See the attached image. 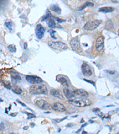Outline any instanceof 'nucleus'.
Returning a JSON list of instances; mask_svg holds the SVG:
<instances>
[{
	"instance_id": "obj_29",
	"label": "nucleus",
	"mask_w": 119,
	"mask_h": 134,
	"mask_svg": "<svg viewBox=\"0 0 119 134\" xmlns=\"http://www.w3.org/2000/svg\"><path fill=\"white\" fill-rule=\"evenodd\" d=\"M84 80H85V81H86V82H87L90 83V84H92V85H93V86H95V82H94L91 81V80H87V79H84Z\"/></svg>"
},
{
	"instance_id": "obj_5",
	"label": "nucleus",
	"mask_w": 119,
	"mask_h": 134,
	"mask_svg": "<svg viewBox=\"0 0 119 134\" xmlns=\"http://www.w3.org/2000/svg\"><path fill=\"white\" fill-rule=\"evenodd\" d=\"M70 45L71 48L72 49L78 53H80L82 51L81 47H80V41H79V37H76L74 38H72L70 42Z\"/></svg>"
},
{
	"instance_id": "obj_22",
	"label": "nucleus",
	"mask_w": 119,
	"mask_h": 134,
	"mask_svg": "<svg viewBox=\"0 0 119 134\" xmlns=\"http://www.w3.org/2000/svg\"><path fill=\"white\" fill-rule=\"evenodd\" d=\"M8 49L11 53H16V48L13 45H9L8 46Z\"/></svg>"
},
{
	"instance_id": "obj_12",
	"label": "nucleus",
	"mask_w": 119,
	"mask_h": 134,
	"mask_svg": "<svg viewBox=\"0 0 119 134\" xmlns=\"http://www.w3.org/2000/svg\"><path fill=\"white\" fill-rule=\"evenodd\" d=\"M56 80H57V81H58V82L61 83L62 85H64V86H66V87L67 88L69 86L68 80H67V79H66L63 75H57V78H56Z\"/></svg>"
},
{
	"instance_id": "obj_6",
	"label": "nucleus",
	"mask_w": 119,
	"mask_h": 134,
	"mask_svg": "<svg viewBox=\"0 0 119 134\" xmlns=\"http://www.w3.org/2000/svg\"><path fill=\"white\" fill-rule=\"evenodd\" d=\"M95 48L99 53H102L104 51V37L100 36L95 41Z\"/></svg>"
},
{
	"instance_id": "obj_19",
	"label": "nucleus",
	"mask_w": 119,
	"mask_h": 134,
	"mask_svg": "<svg viewBox=\"0 0 119 134\" xmlns=\"http://www.w3.org/2000/svg\"><path fill=\"white\" fill-rule=\"evenodd\" d=\"M11 78L13 80H16L17 81L21 80V78H20V75L17 72H12L11 73Z\"/></svg>"
},
{
	"instance_id": "obj_13",
	"label": "nucleus",
	"mask_w": 119,
	"mask_h": 134,
	"mask_svg": "<svg viewBox=\"0 0 119 134\" xmlns=\"http://www.w3.org/2000/svg\"><path fill=\"white\" fill-rule=\"evenodd\" d=\"M63 92L64 94V95L66 96V97L67 98L70 99V100H72L75 96V94H74V92L70 90L68 88H66L63 89Z\"/></svg>"
},
{
	"instance_id": "obj_37",
	"label": "nucleus",
	"mask_w": 119,
	"mask_h": 134,
	"mask_svg": "<svg viewBox=\"0 0 119 134\" xmlns=\"http://www.w3.org/2000/svg\"><path fill=\"white\" fill-rule=\"evenodd\" d=\"M118 34H119V29L118 30Z\"/></svg>"
},
{
	"instance_id": "obj_28",
	"label": "nucleus",
	"mask_w": 119,
	"mask_h": 134,
	"mask_svg": "<svg viewBox=\"0 0 119 134\" xmlns=\"http://www.w3.org/2000/svg\"><path fill=\"white\" fill-rule=\"evenodd\" d=\"M55 19H56V20L59 23H62V22H64V21H66V20L60 19V18H58V17H55Z\"/></svg>"
},
{
	"instance_id": "obj_26",
	"label": "nucleus",
	"mask_w": 119,
	"mask_h": 134,
	"mask_svg": "<svg viewBox=\"0 0 119 134\" xmlns=\"http://www.w3.org/2000/svg\"><path fill=\"white\" fill-rule=\"evenodd\" d=\"M105 27L109 30H110V29H111L113 28V25L112 21L110 23V24H109V21H108V22H107V23H106V26H105Z\"/></svg>"
},
{
	"instance_id": "obj_16",
	"label": "nucleus",
	"mask_w": 119,
	"mask_h": 134,
	"mask_svg": "<svg viewBox=\"0 0 119 134\" xmlns=\"http://www.w3.org/2000/svg\"><path fill=\"white\" fill-rule=\"evenodd\" d=\"M114 10V8L111 7H103L99 8V12H103V13H110Z\"/></svg>"
},
{
	"instance_id": "obj_38",
	"label": "nucleus",
	"mask_w": 119,
	"mask_h": 134,
	"mask_svg": "<svg viewBox=\"0 0 119 134\" xmlns=\"http://www.w3.org/2000/svg\"></svg>"
},
{
	"instance_id": "obj_15",
	"label": "nucleus",
	"mask_w": 119,
	"mask_h": 134,
	"mask_svg": "<svg viewBox=\"0 0 119 134\" xmlns=\"http://www.w3.org/2000/svg\"><path fill=\"white\" fill-rule=\"evenodd\" d=\"M74 92L76 95H79L80 96H83V97H87V96H89L88 92L85 90H83V89H76L74 91Z\"/></svg>"
},
{
	"instance_id": "obj_11",
	"label": "nucleus",
	"mask_w": 119,
	"mask_h": 134,
	"mask_svg": "<svg viewBox=\"0 0 119 134\" xmlns=\"http://www.w3.org/2000/svg\"><path fill=\"white\" fill-rule=\"evenodd\" d=\"M52 108L54 110L60 112H63L66 110V108L64 107V106H63L62 104L58 102L54 103L52 105Z\"/></svg>"
},
{
	"instance_id": "obj_36",
	"label": "nucleus",
	"mask_w": 119,
	"mask_h": 134,
	"mask_svg": "<svg viewBox=\"0 0 119 134\" xmlns=\"http://www.w3.org/2000/svg\"><path fill=\"white\" fill-rule=\"evenodd\" d=\"M113 2H114V3H117V2H119V1H111Z\"/></svg>"
},
{
	"instance_id": "obj_20",
	"label": "nucleus",
	"mask_w": 119,
	"mask_h": 134,
	"mask_svg": "<svg viewBox=\"0 0 119 134\" xmlns=\"http://www.w3.org/2000/svg\"><path fill=\"white\" fill-rule=\"evenodd\" d=\"M48 25L50 28H54L56 26V23L55 22L54 20L52 19H49L48 21Z\"/></svg>"
},
{
	"instance_id": "obj_7",
	"label": "nucleus",
	"mask_w": 119,
	"mask_h": 134,
	"mask_svg": "<svg viewBox=\"0 0 119 134\" xmlns=\"http://www.w3.org/2000/svg\"><path fill=\"white\" fill-rule=\"evenodd\" d=\"M35 105L39 108L42 110H49L51 108H52V106L47 101L44 100H37L35 102Z\"/></svg>"
},
{
	"instance_id": "obj_10",
	"label": "nucleus",
	"mask_w": 119,
	"mask_h": 134,
	"mask_svg": "<svg viewBox=\"0 0 119 134\" xmlns=\"http://www.w3.org/2000/svg\"><path fill=\"white\" fill-rule=\"evenodd\" d=\"M35 33L37 38L39 39H41L44 37V33H45V28L41 24H38L36 27Z\"/></svg>"
},
{
	"instance_id": "obj_24",
	"label": "nucleus",
	"mask_w": 119,
	"mask_h": 134,
	"mask_svg": "<svg viewBox=\"0 0 119 134\" xmlns=\"http://www.w3.org/2000/svg\"><path fill=\"white\" fill-rule=\"evenodd\" d=\"M50 16H51V13L48 10H47V14H45V16H44L43 17L42 19V21H44V20L48 19L49 17H50Z\"/></svg>"
},
{
	"instance_id": "obj_39",
	"label": "nucleus",
	"mask_w": 119,
	"mask_h": 134,
	"mask_svg": "<svg viewBox=\"0 0 119 134\" xmlns=\"http://www.w3.org/2000/svg\"></svg>"
},
{
	"instance_id": "obj_25",
	"label": "nucleus",
	"mask_w": 119,
	"mask_h": 134,
	"mask_svg": "<svg viewBox=\"0 0 119 134\" xmlns=\"http://www.w3.org/2000/svg\"><path fill=\"white\" fill-rule=\"evenodd\" d=\"M49 33H50V36L51 37V38H52L53 39H56V37H55V33H56V31L53 29H50L48 31Z\"/></svg>"
},
{
	"instance_id": "obj_30",
	"label": "nucleus",
	"mask_w": 119,
	"mask_h": 134,
	"mask_svg": "<svg viewBox=\"0 0 119 134\" xmlns=\"http://www.w3.org/2000/svg\"><path fill=\"white\" fill-rule=\"evenodd\" d=\"M92 111H93V112H100V109L98 108H93V109H92Z\"/></svg>"
},
{
	"instance_id": "obj_21",
	"label": "nucleus",
	"mask_w": 119,
	"mask_h": 134,
	"mask_svg": "<svg viewBox=\"0 0 119 134\" xmlns=\"http://www.w3.org/2000/svg\"><path fill=\"white\" fill-rule=\"evenodd\" d=\"M12 90L14 92H15L16 94H20L22 93V89L20 88L19 86H14L12 88Z\"/></svg>"
},
{
	"instance_id": "obj_2",
	"label": "nucleus",
	"mask_w": 119,
	"mask_h": 134,
	"mask_svg": "<svg viewBox=\"0 0 119 134\" xmlns=\"http://www.w3.org/2000/svg\"><path fill=\"white\" fill-rule=\"evenodd\" d=\"M30 93L32 94H47L48 89L45 85H33L29 88Z\"/></svg>"
},
{
	"instance_id": "obj_23",
	"label": "nucleus",
	"mask_w": 119,
	"mask_h": 134,
	"mask_svg": "<svg viewBox=\"0 0 119 134\" xmlns=\"http://www.w3.org/2000/svg\"><path fill=\"white\" fill-rule=\"evenodd\" d=\"M5 25L6 27L10 31H11L13 30V27H12V26H13V24L11 21H8V22H5Z\"/></svg>"
},
{
	"instance_id": "obj_35",
	"label": "nucleus",
	"mask_w": 119,
	"mask_h": 134,
	"mask_svg": "<svg viewBox=\"0 0 119 134\" xmlns=\"http://www.w3.org/2000/svg\"><path fill=\"white\" fill-rule=\"evenodd\" d=\"M28 128H29V126H25V127L23 128V129L25 130H27Z\"/></svg>"
},
{
	"instance_id": "obj_32",
	"label": "nucleus",
	"mask_w": 119,
	"mask_h": 134,
	"mask_svg": "<svg viewBox=\"0 0 119 134\" xmlns=\"http://www.w3.org/2000/svg\"><path fill=\"white\" fill-rule=\"evenodd\" d=\"M17 101H18V102H19V103H20V104H21V105H23V107H26V105H25V104H24V103H23V102H21V101H19V100H17Z\"/></svg>"
},
{
	"instance_id": "obj_9",
	"label": "nucleus",
	"mask_w": 119,
	"mask_h": 134,
	"mask_svg": "<svg viewBox=\"0 0 119 134\" xmlns=\"http://www.w3.org/2000/svg\"><path fill=\"white\" fill-rule=\"evenodd\" d=\"M82 71L84 75L89 76L92 75V71L89 65L86 63H83L82 65Z\"/></svg>"
},
{
	"instance_id": "obj_4",
	"label": "nucleus",
	"mask_w": 119,
	"mask_h": 134,
	"mask_svg": "<svg viewBox=\"0 0 119 134\" xmlns=\"http://www.w3.org/2000/svg\"><path fill=\"white\" fill-rule=\"evenodd\" d=\"M101 23L102 21L99 20L89 21L83 26V29L86 31H93V30L96 29Z\"/></svg>"
},
{
	"instance_id": "obj_31",
	"label": "nucleus",
	"mask_w": 119,
	"mask_h": 134,
	"mask_svg": "<svg viewBox=\"0 0 119 134\" xmlns=\"http://www.w3.org/2000/svg\"><path fill=\"white\" fill-rule=\"evenodd\" d=\"M18 114V113H11V114H10V116H17V114Z\"/></svg>"
},
{
	"instance_id": "obj_14",
	"label": "nucleus",
	"mask_w": 119,
	"mask_h": 134,
	"mask_svg": "<svg viewBox=\"0 0 119 134\" xmlns=\"http://www.w3.org/2000/svg\"><path fill=\"white\" fill-rule=\"evenodd\" d=\"M50 94L52 95L54 97H57L58 98L61 99V100H64V96L62 95V94H61V92L59 90H57V89H52V90L50 91Z\"/></svg>"
},
{
	"instance_id": "obj_27",
	"label": "nucleus",
	"mask_w": 119,
	"mask_h": 134,
	"mask_svg": "<svg viewBox=\"0 0 119 134\" xmlns=\"http://www.w3.org/2000/svg\"><path fill=\"white\" fill-rule=\"evenodd\" d=\"M25 113H26L27 114H28V118H27V119H30L31 118H35L36 116H35L33 114H31V113H27V112H25Z\"/></svg>"
},
{
	"instance_id": "obj_3",
	"label": "nucleus",
	"mask_w": 119,
	"mask_h": 134,
	"mask_svg": "<svg viewBox=\"0 0 119 134\" xmlns=\"http://www.w3.org/2000/svg\"><path fill=\"white\" fill-rule=\"evenodd\" d=\"M48 44L50 47L56 50H66L68 48V46L65 43L61 41H50L48 42Z\"/></svg>"
},
{
	"instance_id": "obj_17",
	"label": "nucleus",
	"mask_w": 119,
	"mask_h": 134,
	"mask_svg": "<svg viewBox=\"0 0 119 134\" xmlns=\"http://www.w3.org/2000/svg\"><path fill=\"white\" fill-rule=\"evenodd\" d=\"M93 6H94V4H93V2H91V1H87V2H85L83 5H82L78 8V10L80 11L83 10L84 8H85L87 7H93Z\"/></svg>"
},
{
	"instance_id": "obj_34",
	"label": "nucleus",
	"mask_w": 119,
	"mask_h": 134,
	"mask_svg": "<svg viewBox=\"0 0 119 134\" xmlns=\"http://www.w3.org/2000/svg\"><path fill=\"white\" fill-rule=\"evenodd\" d=\"M108 73H110L111 74H114L115 73V71H107Z\"/></svg>"
},
{
	"instance_id": "obj_8",
	"label": "nucleus",
	"mask_w": 119,
	"mask_h": 134,
	"mask_svg": "<svg viewBox=\"0 0 119 134\" xmlns=\"http://www.w3.org/2000/svg\"><path fill=\"white\" fill-rule=\"evenodd\" d=\"M26 80L29 83L34 85H37V84H40L43 82V80L41 78L36 76H31V75H26Z\"/></svg>"
},
{
	"instance_id": "obj_18",
	"label": "nucleus",
	"mask_w": 119,
	"mask_h": 134,
	"mask_svg": "<svg viewBox=\"0 0 119 134\" xmlns=\"http://www.w3.org/2000/svg\"><path fill=\"white\" fill-rule=\"evenodd\" d=\"M50 9L53 11H55L56 13H58V14L61 13V8L57 5H52L50 7Z\"/></svg>"
},
{
	"instance_id": "obj_1",
	"label": "nucleus",
	"mask_w": 119,
	"mask_h": 134,
	"mask_svg": "<svg viewBox=\"0 0 119 134\" xmlns=\"http://www.w3.org/2000/svg\"><path fill=\"white\" fill-rule=\"evenodd\" d=\"M68 103L79 107L89 106L92 104V101L86 98H74L68 100Z\"/></svg>"
},
{
	"instance_id": "obj_33",
	"label": "nucleus",
	"mask_w": 119,
	"mask_h": 134,
	"mask_svg": "<svg viewBox=\"0 0 119 134\" xmlns=\"http://www.w3.org/2000/svg\"><path fill=\"white\" fill-rule=\"evenodd\" d=\"M27 47V44L26 43H24V49H26Z\"/></svg>"
}]
</instances>
